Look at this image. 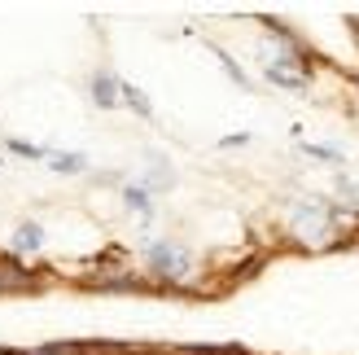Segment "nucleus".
<instances>
[{"mask_svg": "<svg viewBox=\"0 0 359 355\" xmlns=\"http://www.w3.org/2000/svg\"><path fill=\"white\" fill-rule=\"evenodd\" d=\"M263 75H267V83H276V88L302 93V88H307V58H302L298 48H294V53H280L276 62L263 66Z\"/></svg>", "mask_w": 359, "mask_h": 355, "instance_id": "nucleus-3", "label": "nucleus"}, {"mask_svg": "<svg viewBox=\"0 0 359 355\" xmlns=\"http://www.w3.org/2000/svg\"><path fill=\"white\" fill-rule=\"evenodd\" d=\"M118 105H132V110H136L140 119H154V105H149V97L140 93L136 83H128V79H118Z\"/></svg>", "mask_w": 359, "mask_h": 355, "instance_id": "nucleus-8", "label": "nucleus"}, {"mask_svg": "<svg viewBox=\"0 0 359 355\" xmlns=\"http://www.w3.org/2000/svg\"><path fill=\"white\" fill-rule=\"evenodd\" d=\"M88 97H93L101 110H114L118 105V75L114 70H97V75L88 79Z\"/></svg>", "mask_w": 359, "mask_h": 355, "instance_id": "nucleus-4", "label": "nucleus"}, {"mask_svg": "<svg viewBox=\"0 0 359 355\" xmlns=\"http://www.w3.org/2000/svg\"><path fill=\"white\" fill-rule=\"evenodd\" d=\"M245 140H250L245 132H237V136H224V140H219V149H237V145H245Z\"/></svg>", "mask_w": 359, "mask_h": 355, "instance_id": "nucleus-14", "label": "nucleus"}, {"mask_svg": "<svg viewBox=\"0 0 359 355\" xmlns=\"http://www.w3.org/2000/svg\"><path fill=\"white\" fill-rule=\"evenodd\" d=\"M0 355H27V351H13V347H0Z\"/></svg>", "mask_w": 359, "mask_h": 355, "instance_id": "nucleus-15", "label": "nucleus"}, {"mask_svg": "<svg viewBox=\"0 0 359 355\" xmlns=\"http://www.w3.org/2000/svg\"><path fill=\"white\" fill-rule=\"evenodd\" d=\"M44 163L57 171V175H83V171H88V158L75 154V149H48Z\"/></svg>", "mask_w": 359, "mask_h": 355, "instance_id": "nucleus-6", "label": "nucleus"}, {"mask_svg": "<svg viewBox=\"0 0 359 355\" xmlns=\"http://www.w3.org/2000/svg\"><path fill=\"white\" fill-rule=\"evenodd\" d=\"M149 158V167H145V180H140V185H145L149 193L158 189V193H167L171 185H175V171H171V163H167V158L163 154H145Z\"/></svg>", "mask_w": 359, "mask_h": 355, "instance_id": "nucleus-5", "label": "nucleus"}, {"mask_svg": "<svg viewBox=\"0 0 359 355\" xmlns=\"http://www.w3.org/2000/svg\"><path fill=\"white\" fill-rule=\"evenodd\" d=\"M0 290H5V286H0Z\"/></svg>", "mask_w": 359, "mask_h": 355, "instance_id": "nucleus-16", "label": "nucleus"}, {"mask_svg": "<svg viewBox=\"0 0 359 355\" xmlns=\"http://www.w3.org/2000/svg\"><path fill=\"white\" fill-rule=\"evenodd\" d=\"M145 263H149L154 281H163V286H175V281H184L189 268H193L189 250H184V246H175V241H154V246H145Z\"/></svg>", "mask_w": 359, "mask_h": 355, "instance_id": "nucleus-2", "label": "nucleus"}, {"mask_svg": "<svg viewBox=\"0 0 359 355\" xmlns=\"http://www.w3.org/2000/svg\"><path fill=\"white\" fill-rule=\"evenodd\" d=\"M40 246H44V228H40V224L27 220V224L13 228V255H35Z\"/></svg>", "mask_w": 359, "mask_h": 355, "instance_id": "nucleus-7", "label": "nucleus"}, {"mask_svg": "<svg viewBox=\"0 0 359 355\" xmlns=\"http://www.w3.org/2000/svg\"><path fill=\"white\" fill-rule=\"evenodd\" d=\"M329 210H333V202H325V198L298 202V206H294V233L307 241V246H329V241H333Z\"/></svg>", "mask_w": 359, "mask_h": 355, "instance_id": "nucleus-1", "label": "nucleus"}, {"mask_svg": "<svg viewBox=\"0 0 359 355\" xmlns=\"http://www.w3.org/2000/svg\"><path fill=\"white\" fill-rule=\"evenodd\" d=\"M215 58H219V66H224V70H228V75H232V83H237V88H250V75H245V70H241L237 62H232V58H228V53H224V48H215Z\"/></svg>", "mask_w": 359, "mask_h": 355, "instance_id": "nucleus-12", "label": "nucleus"}, {"mask_svg": "<svg viewBox=\"0 0 359 355\" xmlns=\"http://www.w3.org/2000/svg\"><path fill=\"white\" fill-rule=\"evenodd\" d=\"M123 202H128L132 210H140V220H149V215H154V198H149V189H145V185H123Z\"/></svg>", "mask_w": 359, "mask_h": 355, "instance_id": "nucleus-9", "label": "nucleus"}, {"mask_svg": "<svg viewBox=\"0 0 359 355\" xmlns=\"http://www.w3.org/2000/svg\"><path fill=\"white\" fill-rule=\"evenodd\" d=\"M302 154L316 158V163H329V167H342V163H346V154L333 149V145H302Z\"/></svg>", "mask_w": 359, "mask_h": 355, "instance_id": "nucleus-11", "label": "nucleus"}, {"mask_svg": "<svg viewBox=\"0 0 359 355\" xmlns=\"http://www.w3.org/2000/svg\"><path fill=\"white\" fill-rule=\"evenodd\" d=\"M5 149H9V154H18V158H31V163H44V158H48V149H44V145H35V140H18V136H9V140H5Z\"/></svg>", "mask_w": 359, "mask_h": 355, "instance_id": "nucleus-10", "label": "nucleus"}, {"mask_svg": "<svg viewBox=\"0 0 359 355\" xmlns=\"http://www.w3.org/2000/svg\"><path fill=\"white\" fill-rule=\"evenodd\" d=\"M337 198H342L346 206H359V189L346 180V175H342V180H337Z\"/></svg>", "mask_w": 359, "mask_h": 355, "instance_id": "nucleus-13", "label": "nucleus"}]
</instances>
